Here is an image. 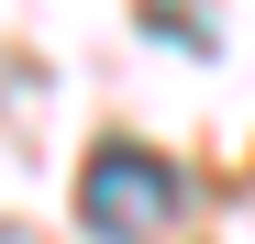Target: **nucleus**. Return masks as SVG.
<instances>
[{
	"instance_id": "2",
	"label": "nucleus",
	"mask_w": 255,
	"mask_h": 244,
	"mask_svg": "<svg viewBox=\"0 0 255 244\" xmlns=\"http://www.w3.org/2000/svg\"><path fill=\"white\" fill-rule=\"evenodd\" d=\"M0 244H22V233H0Z\"/></svg>"
},
{
	"instance_id": "1",
	"label": "nucleus",
	"mask_w": 255,
	"mask_h": 244,
	"mask_svg": "<svg viewBox=\"0 0 255 244\" xmlns=\"http://www.w3.org/2000/svg\"><path fill=\"white\" fill-rule=\"evenodd\" d=\"M178 211H189V178L166 167V155H144V144H100L89 178H78V222L100 244H155Z\"/></svg>"
}]
</instances>
